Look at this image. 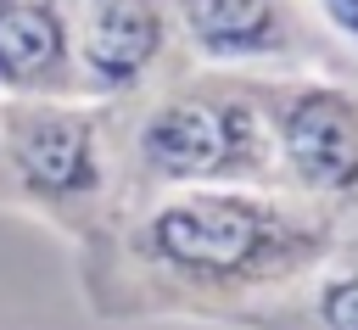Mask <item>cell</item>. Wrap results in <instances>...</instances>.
<instances>
[{
  "label": "cell",
  "instance_id": "cell-2",
  "mask_svg": "<svg viewBox=\"0 0 358 330\" xmlns=\"http://www.w3.org/2000/svg\"><path fill=\"white\" fill-rule=\"evenodd\" d=\"M123 207L185 185H274L257 73L179 67L112 106Z\"/></svg>",
  "mask_w": 358,
  "mask_h": 330
},
{
  "label": "cell",
  "instance_id": "cell-1",
  "mask_svg": "<svg viewBox=\"0 0 358 330\" xmlns=\"http://www.w3.org/2000/svg\"><path fill=\"white\" fill-rule=\"evenodd\" d=\"M336 213L280 185H185L117 207V268L157 308L229 313L336 257Z\"/></svg>",
  "mask_w": 358,
  "mask_h": 330
},
{
  "label": "cell",
  "instance_id": "cell-7",
  "mask_svg": "<svg viewBox=\"0 0 358 330\" xmlns=\"http://www.w3.org/2000/svg\"><path fill=\"white\" fill-rule=\"evenodd\" d=\"M0 95H78L67 0H0Z\"/></svg>",
  "mask_w": 358,
  "mask_h": 330
},
{
  "label": "cell",
  "instance_id": "cell-5",
  "mask_svg": "<svg viewBox=\"0 0 358 330\" xmlns=\"http://www.w3.org/2000/svg\"><path fill=\"white\" fill-rule=\"evenodd\" d=\"M73 6V62L78 95L123 106L157 78L179 73V34L168 0H67Z\"/></svg>",
  "mask_w": 358,
  "mask_h": 330
},
{
  "label": "cell",
  "instance_id": "cell-9",
  "mask_svg": "<svg viewBox=\"0 0 358 330\" xmlns=\"http://www.w3.org/2000/svg\"><path fill=\"white\" fill-rule=\"evenodd\" d=\"M296 6H302V22L324 45H336L341 56L358 62V0H296Z\"/></svg>",
  "mask_w": 358,
  "mask_h": 330
},
{
  "label": "cell",
  "instance_id": "cell-4",
  "mask_svg": "<svg viewBox=\"0 0 358 330\" xmlns=\"http://www.w3.org/2000/svg\"><path fill=\"white\" fill-rule=\"evenodd\" d=\"M274 185L341 213L358 207V89L324 73H257Z\"/></svg>",
  "mask_w": 358,
  "mask_h": 330
},
{
  "label": "cell",
  "instance_id": "cell-8",
  "mask_svg": "<svg viewBox=\"0 0 358 330\" xmlns=\"http://www.w3.org/2000/svg\"><path fill=\"white\" fill-rule=\"evenodd\" d=\"M308 330H358V263H324L308 274Z\"/></svg>",
  "mask_w": 358,
  "mask_h": 330
},
{
  "label": "cell",
  "instance_id": "cell-6",
  "mask_svg": "<svg viewBox=\"0 0 358 330\" xmlns=\"http://www.w3.org/2000/svg\"><path fill=\"white\" fill-rule=\"evenodd\" d=\"M185 62L224 73H285L308 56L296 0H168Z\"/></svg>",
  "mask_w": 358,
  "mask_h": 330
},
{
  "label": "cell",
  "instance_id": "cell-3",
  "mask_svg": "<svg viewBox=\"0 0 358 330\" xmlns=\"http://www.w3.org/2000/svg\"><path fill=\"white\" fill-rule=\"evenodd\" d=\"M0 201L90 235L123 207L112 106L84 95H17L0 106Z\"/></svg>",
  "mask_w": 358,
  "mask_h": 330
},
{
  "label": "cell",
  "instance_id": "cell-10",
  "mask_svg": "<svg viewBox=\"0 0 358 330\" xmlns=\"http://www.w3.org/2000/svg\"><path fill=\"white\" fill-rule=\"evenodd\" d=\"M0 106H6V95H0Z\"/></svg>",
  "mask_w": 358,
  "mask_h": 330
}]
</instances>
